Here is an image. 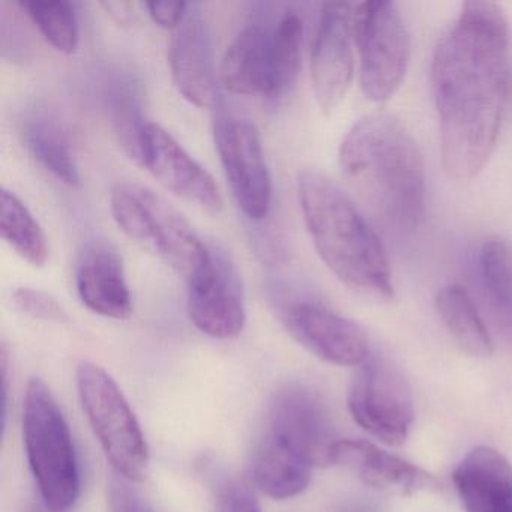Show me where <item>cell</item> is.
<instances>
[{"instance_id": "cell-27", "label": "cell", "mask_w": 512, "mask_h": 512, "mask_svg": "<svg viewBox=\"0 0 512 512\" xmlns=\"http://www.w3.org/2000/svg\"><path fill=\"white\" fill-rule=\"evenodd\" d=\"M19 7L35 23L47 43L58 52L73 55L79 47L80 28L71 2H20Z\"/></svg>"}, {"instance_id": "cell-19", "label": "cell", "mask_w": 512, "mask_h": 512, "mask_svg": "<svg viewBox=\"0 0 512 512\" xmlns=\"http://www.w3.org/2000/svg\"><path fill=\"white\" fill-rule=\"evenodd\" d=\"M271 40L272 31L259 22L239 31L221 62L220 79L227 91L271 97Z\"/></svg>"}, {"instance_id": "cell-11", "label": "cell", "mask_w": 512, "mask_h": 512, "mask_svg": "<svg viewBox=\"0 0 512 512\" xmlns=\"http://www.w3.org/2000/svg\"><path fill=\"white\" fill-rule=\"evenodd\" d=\"M214 137L236 205L248 220H265L272 206V178L259 128L250 119L221 113Z\"/></svg>"}, {"instance_id": "cell-4", "label": "cell", "mask_w": 512, "mask_h": 512, "mask_svg": "<svg viewBox=\"0 0 512 512\" xmlns=\"http://www.w3.org/2000/svg\"><path fill=\"white\" fill-rule=\"evenodd\" d=\"M23 439L40 497L55 512H67L80 494V470L70 425L46 383H28Z\"/></svg>"}, {"instance_id": "cell-22", "label": "cell", "mask_w": 512, "mask_h": 512, "mask_svg": "<svg viewBox=\"0 0 512 512\" xmlns=\"http://www.w3.org/2000/svg\"><path fill=\"white\" fill-rule=\"evenodd\" d=\"M248 475L266 496L287 500L307 490L311 481V466L268 434L251 455Z\"/></svg>"}, {"instance_id": "cell-15", "label": "cell", "mask_w": 512, "mask_h": 512, "mask_svg": "<svg viewBox=\"0 0 512 512\" xmlns=\"http://www.w3.org/2000/svg\"><path fill=\"white\" fill-rule=\"evenodd\" d=\"M169 64L173 83L188 103L202 109L217 104L214 41L200 11H188L175 29L170 40Z\"/></svg>"}, {"instance_id": "cell-33", "label": "cell", "mask_w": 512, "mask_h": 512, "mask_svg": "<svg viewBox=\"0 0 512 512\" xmlns=\"http://www.w3.org/2000/svg\"><path fill=\"white\" fill-rule=\"evenodd\" d=\"M23 512H55V511H52V509H50L49 506H47L46 503H44V500L41 499V497H40V499L34 500V502L29 503V505L26 506V509Z\"/></svg>"}, {"instance_id": "cell-8", "label": "cell", "mask_w": 512, "mask_h": 512, "mask_svg": "<svg viewBox=\"0 0 512 512\" xmlns=\"http://www.w3.org/2000/svg\"><path fill=\"white\" fill-rule=\"evenodd\" d=\"M355 43L361 56V88L373 103L397 94L410 61V34L394 2L371 0L355 10Z\"/></svg>"}, {"instance_id": "cell-20", "label": "cell", "mask_w": 512, "mask_h": 512, "mask_svg": "<svg viewBox=\"0 0 512 512\" xmlns=\"http://www.w3.org/2000/svg\"><path fill=\"white\" fill-rule=\"evenodd\" d=\"M23 143L35 161L62 184L79 187V164L70 130L52 110L34 109L25 116L20 128Z\"/></svg>"}, {"instance_id": "cell-14", "label": "cell", "mask_w": 512, "mask_h": 512, "mask_svg": "<svg viewBox=\"0 0 512 512\" xmlns=\"http://www.w3.org/2000/svg\"><path fill=\"white\" fill-rule=\"evenodd\" d=\"M140 164L179 199L217 215L224 199L211 173L161 125L149 122L142 139Z\"/></svg>"}, {"instance_id": "cell-29", "label": "cell", "mask_w": 512, "mask_h": 512, "mask_svg": "<svg viewBox=\"0 0 512 512\" xmlns=\"http://www.w3.org/2000/svg\"><path fill=\"white\" fill-rule=\"evenodd\" d=\"M218 512H262L259 500L248 485L230 476L215 482Z\"/></svg>"}, {"instance_id": "cell-5", "label": "cell", "mask_w": 512, "mask_h": 512, "mask_svg": "<svg viewBox=\"0 0 512 512\" xmlns=\"http://www.w3.org/2000/svg\"><path fill=\"white\" fill-rule=\"evenodd\" d=\"M110 209L131 241L178 274L190 277L205 260L208 245L190 221L151 188L119 182L110 193Z\"/></svg>"}, {"instance_id": "cell-17", "label": "cell", "mask_w": 512, "mask_h": 512, "mask_svg": "<svg viewBox=\"0 0 512 512\" xmlns=\"http://www.w3.org/2000/svg\"><path fill=\"white\" fill-rule=\"evenodd\" d=\"M331 466L349 470L368 487L401 496L437 487L430 473L368 440H338L332 449Z\"/></svg>"}, {"instance_id": "cell-24", "label": "cell", "mask_w": 512, "mask_h": 512, "mask_svg": "<svg viewBox=\"0 0 512 512\" xmlns=\"http://www.w3.org/2000/svg\"><path fill=\"white\" fill-rule=\"evenodd\" d=\"M0 203L2 238L20 259L34 268H43L49 260V245L43 227L13 191L4 188Z\"/></svg>"}, {"instance_id": "cell-9", "label": "cell", "mask_w": 512, "mask_h": 512, "mask_svg": "<svg viewBox=\"0 0 512 512\" xmlns=\"http://www.w3.org/2000/svg\"><path fill=\"white\" fill-rule=\"evenodd\" d=\"M347 406L353 421L388 446H401L415 419L406 377L385 356L373 355L359 365L350 383Z\"/></svg>"}, {"instance_id": "cell-3", "label": "cell", "mask_w": 512, "mask_h": 512, "mask_svg": "<svg viewBox=\"0 0 512 512\" xmlns=\"http://www.w3.org/2000/svg\"><path fill=\"white\" fill-rule=\"evenodd\" d=\"M298 197L308 235L329 271L353 292L394 298L388 254L353 200L316 169L299 173Z\"/></svg>"}, {"instance_id": "cell-31", "label": "cell", "mask_w": 512, "mask_h": 512, "mask_svg": "<svg viewBox=\"0 0 512 512\" xmlns=\"http://www.w3.org/2000/svg\"><path fill=\"white\" fill-rule=\"evenodd\" d=\"M188 7L190 5L185 4V2H170V0L148 2L146 4L152 20L161 28L173 29V31L181 25L182 20L187 16Z\"/></svg>"}, {"instance_id": "cell-21", "label": "cell", "mask_w": 512, "mask_h": 512, "mask_svg": "<svg viewBox=\"0 0 512 512\" xmlns=\"http://www.w3.org/2000/svg\"><path fill=\"white\" fill-rule=\"evenodd\" d=\"M101 104L119 145L140 163L145 133V89L130 71H113L101 83Z\"/></svg>"}, {"instance_id": "cell-6", "label": "cell", "mask_w": 512, "mask_h": 512, "mask_svg": "<svg viewBox=\"0 0 512 512\" xmlns=\"http://www.w3.org/2000/svg\"><path fill=\"white\" fill-rule=\"evenodd\" d=\"M77 389L86 418L115 472L130 482L145 479L148 443L115 379L100 365L82 362L77 368Z\"/></svg>"}, {"instance_id": "cell-26", "label": "cell", "mask_w": 512, "mask_h": 512, "mask_svg": "<svg viewBox=\"0 0 512 512\" xmlns=\"http://www.w3.org/2000/svg\"><path fill=\"white\" fill-rule=\"evenodd\" d=\"M304 23L296 13H286L272 31L271 98L290 92L301 70Z\"/></svg>"}, {"instance_id": "cell-2", "label": "cell", "mask_w": 512, "mask_h": 512, "mask_svg": "<svg viewBox=\"0 0 512 512\" xmlns=\"http://www.w3.org/2000/svg\"><path fill=\"white\" fill-rule=\"evenodd\" d=\"M340 167L392 229H418L425 212V166L409 131L386 113L356 122L340 146Z\"/></svg>"}, {"instance_id": "cell-10", "label": "cell", "mask_w": 512, "mask_h": 512, "mask_svg": "<svg viewBox=\"0 0 512 512\" xmlns=\"http://www.w3.org/2000/svg\"><path fill=\"white\" fill-rule=\"evenodd\" d=\"M187 280L194 326L217 340L238 337L247 323V302L238 266L226 248L209 244L202 265Z\"/></svg>"}, {"instance_id": "cell-32", "label": "cell", "mask_w": 512, "mask_h": 512, "mask_svg": "<svg viewBox=\"0 0 512 512\" xmlns=\"http://www.w3.org/2000/svg\"><path fill=\"white\" fill-rule=\"evenodd\" d=\"M101 7L119 26L125 28L134 22V5L130 2H103Z\"/></svg>"}, {"instance_id": "cell-7", "label": "cell", "mask_w": 512, "mask_h": 512, "mask_svg": "<svg viewBox=\"0 0 512 512\" xmlns=\"http://www.w3.org/2000/svg\"><path fill=\"white\" fill-rule=\"evenodd\" d=\"M275 311L286 331L322 361L359 367L371 355L362 326L302 290H275Z\"/></svg>"}, {"instance_id": "cell-18", "label": "cell", "mask_w": 512, "mask_h": 512, "mask_svg": "<svg viewBox=\"0 0 512 512\" xmlns=\"http://www.w3.org/2000/svg\"><path fill=\"white\" fill-rule=\"evenodd\" d=\"M452 479L464 511L512 512V464L497 449L467 452Z\"/></svg>"}, {"instance_id": "cell-34", "label": "cell", "mask_w": 512, "mask_h": 512, "mask_svg": "<svg viewBox=\"0 0 512 512\" xmlns=\"http://www.w3.org/2000/svg\"><path fill=\"white\" fill-rule=\"evenodd\" d=\"M341 512H368L365 508H359V506H350V508L344 509Z\"/></svg>"}, {"instance_id": "cell-25", "label": "cell", "mask_w": 512, "mask_h": 512, "mask_svg": "<svg viewBox=\"0 0 512 512\" xmlns=\"http://www.w3.org/2000/svg\"><path fill=\"white\" fill-rule=\"evenodd\" d=\"M478 274L485 298L496 316L512 326V244L500 236L482 242Z\"/></svg>"}, {"instance_id": "cell-28", "label": "cell", "mask_w": 512, "mask_h": 512, "mask_svg": "<svg viewBox=\"0 0 512 512\" xmlns=\"http://www.w3.org/2000/svg\"><path fill=\"white\" fill-rule=\"evenodd\" d=\"M13 298L17 308L34 319L56 323L68 320L67 311L59 304L58 299L44 290L20 287L14 292Z\"/></svg>"}, {"instance_id": "cell-23", "label": "cell", "mask_w": 512, "mask_h": 512, "mask_svg": "<svg viewBox=\"0 0 512 512\" xmlns=\"http://www.w3.org/2000/svg\"><path fill=\"white\" fill-rule=\"evenodd\" d=\"M436 310L455 343L475 358H487L494 346L475 302L460 284L443 286L436 295Z\"/></svg>"}, {"instance_id": "cell-13", "label": "cell", "mask_w": 512, "mask_h": 512, "mask_svg": "<svg viewBox=\"0 0 512 512\" xmlns=\"http://www.w3.org/2000/svg\"><path fill=\"white\" fill-rule=\"evenodd\" d=\"M355 11L344 2L323 5L311 50V83L317 106L325 115L340 107L353 79Z\"/></svg>"}, {"instance_id": "cell-30", "label": "cell", "mask_w": 512, "mask_h": 512, "mask_svg": "<svg viewBox=\"0 0 512 512\" xmlns=\"http://www.w3.org/2000/svg\"><path fill=\"white\" fill-rule=\"evenodd\" d=\"M119 476V475H118ZM110 512H154L127 479L115 478L110 484Z\"/></svg>"}, {"instance_id": "cell-1", "label": "cell", "mask_w": 512, "mask_h": 512, "mask_svg": "<svg viewBox=\"0 0 512 512\" xmlns=\"http://www.w3.org/2000/svg\"><path fill=\"white\" fill-rule=\"evenodd\" d=\"M440 154L448 178L467 182L493 155L509 94V32L494 2H466L431 64Z\"/></svg>"}, {"instance_id": "cell-16", "label": "cell", "mask_w": 512, "mask_h": 512, "mask_svg": "<svg viewBox=\"0 0 512 512\" xmlns=\"http://www.w3.org/2000/svg\"><path fill=\"white\" fill-rule=\"evenodd\" d=\"M76 289L83 304L98 316L127 320L133 314L124 259L118 248L104 239H94L80 251Z\"/></svg>"}, {"instance_id": "cell-12", "label": "cell", "mask_w": 512, "mask_h": 512, "mask_svg": "<svg viewBox=\"0 0 512 512\" xmlns=\"http://www.w3.org/2000/svg\"><path fill=\"white\" fill-rule=\"evenodd\" d=\"M269 433L311 467L331 466L338 442L334 419L319 392L304 383H287L268 410Z\"/></svg>"}]
</instances>
